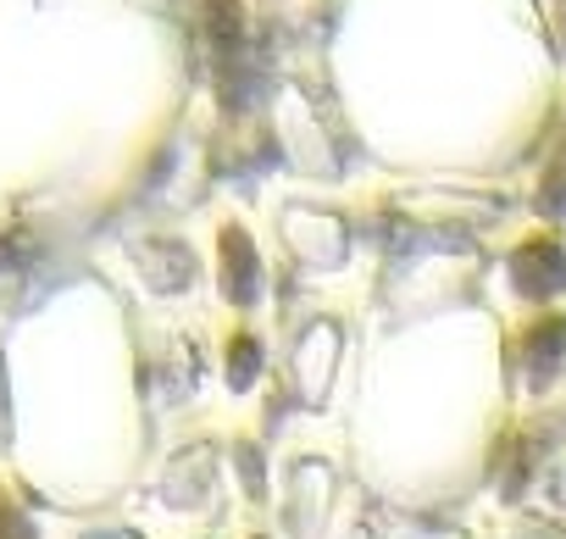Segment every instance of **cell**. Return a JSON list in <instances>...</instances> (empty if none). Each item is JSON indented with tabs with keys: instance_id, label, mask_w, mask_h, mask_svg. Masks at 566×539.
<instances>
[{
	"instance_id": "1",
	"label": "cell",
	"mask_w": 566,
	"mask_h": 539,
	"mask_svg": "<svg viewBox=\"0 0 566 539\" xmlns=\"http://www.w3.org/2000/svg\"><path fill=\"white\" fill-rule=\"evenodd\" d=\"M511 267H516V290H522V296H555V290L566 284V256H560L555 239L522 245Z\"/></svg>"
},
{
	"instance_id": "2",
	"label": "cell",
	"mask_w": 566,
	"mask_h": 539,
	"mask_svg": "<svg viewBox=\"0 0 566 539\" xmlns=\"http://www.w3.org/2000/svg\"><path fill=\"white\" fill-rule=\"evenodd\" d=\"M522 351H527V367H533V384H544V379L555 373V362L566 356V323H560V318H549V323H538V329H527V340H522Z\"/></svg>"
},
{
	"instance_id": "3",
	"label": "cell",
	"mask_w": 566,
	"mask_h": 539,
	"mask_svg": "<svg viewBox=\"0 0 566 539\" xmlns=\"http://www.w3.org/2000/svg\"><path fill=\"white\" fill-rule=\"evenodd\" d=\"M222 267H228V296H233V301H250V296H255V279H261V267H255V256H250V245H244L239 228L222 234Z\"/></svg>"
},
{
	"instance_id": "4",
	"label": "cell",
	"mask_w": 566,
	"mask_h": 539,
	"mask_svg": "<svg viewBox=\"0 0 566 539\" xmlns=\"http://www.w3.org/2000/svg\"><path fill=\"white\" fill-rule=\"evenodd\" d=\"M255 367H261V351H255L250 340H233V384H239V390L250 384V373H255Z\"/></svg>"
},
{
	"instance_id": "5",
	"label": "cell",
	"mask_w": 566,
	"mask_h": 539,
	"mask_svg": "<svg viewBox=\"0 0 566 539\" xmlns=\"http://www.w3.org/2000/svg\"><path fill=\"white\" fill-rule=\"evenodd\" d=\"M0 539H34V528H29V517L12 506V500H0Z\"/></svg>"
}]
</instances>
